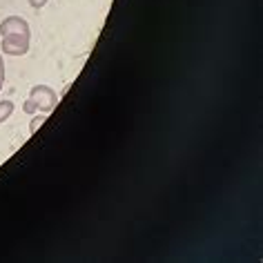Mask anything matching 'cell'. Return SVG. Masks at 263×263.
<instances>
[{"instance_id":"cell-5","label":"cell","mask_w":263,"mask_h":263,"mask_svg":"<svg viewBox=\"0 0 263 263\" xmlns=\"http://www.w3.org/2000/svg\"><path fill=\"white\" fill-rule=\"evenodd\" d=\"M45 123V116H36V118H31V125H29V134H36L38 127Z\"/></svg>"},{"instance_id":"cell-4","label":"cell","mask_w":263,"mask_h":263,"mask_svg":"<svg viewBox=\"0 0 263 263\" xmlns=\"http://www.w3.org/2000/svg\"><path fill=\"white\" fill-rule=\"evenodd\" d=\"M14 109H16L14 101H0V123L7 121V118L14 114Z\"/></svg>"},{"instance_id":"cell-9","label":"cell","mask_w":263,"mask_h":263,"mask_svg":"<svg viewBox=\"0 0 263 263\" xmlns=\"http://www.w3.org/2000/svg\"><path fill=\"white\" fill-rule=\"evenodd\" d=\"M3 85H5V76H0V89H3Z\"/></svg>"},{"instance_id":"cell-6","label":"cell","mask_w":263,"mask_h":263,"mask_svg":"<svg viewBox=\"0 0 263 263\" xmlns=\"http://www.w3.org/2000/svg\"><path fill=\"white\" fill-rule=\"evenodd\" d=\"M23 111H25V114H36V111H38L36 103L31 101V98H27V101H25V105H23Z\"/></svg>"},{"instance_id":"cell-8","label":"cell","mask_w":263,"mask_h":263,"mask_svg":"<svg viewBox=\"0 0 263 263\" xmlns=\"http://www.w3.org/2000/svg\"><path fill=\"white\" fill-rule=\"evenodd\" d=\"M0 76H5V61H3V54H0Z\"/></svg>"},{"instance_id":"cell-7","label":"cell","mask_w":263,"mask_h":263,"mask_svg":"<svg viewBox=\"0 0 263 263\" xmlns=\"http://www.w3.org/2000/svg\"><path fill=\"white\" fill-rule=\"evenodd\" d=\"M47 3H49V0H29V5H31L34 9H43Z\"/></svg>"},{"instance_id":"cell-2","label":"cell","mask_w":263,"mask_h":263,"mask_svg":"<svg viewBox=\"0 0 263 263\" xmlns=\"http://www.w3.org/2000/svg\"><path fill=\"white\" fill-rule=\"evenodd\" d=\"M29 36L31 34H5L0 41L3 54L7 56H25L29 51Z\"/></svg>"},{"instance_id":"cell-3","label":"cell","mask_w":263,"mask_h":263,"mask_svg":"<svg viewBox=\"0 0 263 263\" xmlns=\"http://www.w3.org/2000/svg\"><path fill=\"white\" fill-rule=\"evenodd\" d=\"M5 34H31L29 23L21 16H7L0 23V36H5Z\"/></svg>"},{"instance_id":"cell-1","label":"cell","mask_w":263,"mask_h":263,"mask_svg":"<svg viewBox=\"0 0 263 263\" xmlns=\"http://www.w3.org/2000/svg\"><path fill=\"white\" fill-rule=\"evenodd\" d=\"M29 98L36 103L38 111H43V114H49V111L56 107V103H58L56 91L51 89L49 85H34L31 91H29Z\"/></svg>"}]
</instances>
